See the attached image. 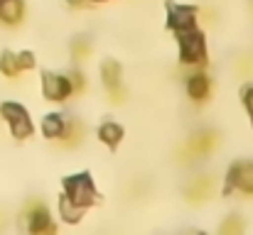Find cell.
I'll list each match as a JSON object with an SVG mask.
<instances>
[{
	"label": "cell",
	"mask_w": 253,
	"mask_h": 235,
	"mask_svg": "<svg viewBox=\"0 0 253 235\" xmlns=\"http://www.w3.org/2000/svg\"><path fill=\"white\" fill-rule=\"evenodd\" d=\"M64 196L79 206V208H88L96 203V186H93V179L91 174H74V176H67L64 179Z\"/></svg>",
	"instance_id": "obj_1"
},
{
	"label": "cell",
	"mask_w": 253,
	"mask_h": 235,
	"mask_svg": "<svg viewBox=\"0 0 253 235\" xmlns=\"http://www.w3.org/2000/svg\"><path fill=\"white\" fill-rule=\"evenodd\" d=\"M0 115L5 118V123H7V128H10V133H12V137H17V140L32 137V133H35L32 118H30V113H27L20 103H12V101L0 103Z\"/></svg>",
	"instance_id": "obj_2"
},
{
	"label": "cell",
	"mask_w": 253,
	"mask_h": 235,
	"mask_svg": "<svg viewBox=\"0 0 253 235\" xmlns=\"http://www.w3.org/2000/svg\"><path fill=\"white\" fill-rule=\"evenodd\" d=\"M179 39V62L182 64H202L207 59V39L194 27L187 32H177Z\"/></svg>",
	"instance_id": "obj_3"
},
{
	"label": "cell",
	"mask_w": 253,
	"mask_h": 235,
	"mask_svg": "<svg viewBox=\"0 0 253 235\" xmlns=\"http://www.w3.org/2000/svg\"><path fill=\"white\" fill-rule=\"evenodd\" d=\"M216 133L214 130H199L197 135H192L189 140H187V145H184V150L179 152V155L184 157V162H194V159H202V157H207L214 147H216Z\"/></svg>",
	"instance_id": "obj_4"
},
{
	"label": "cell",
	"mask_w": 253,
	"mask_h": 235,
	"mask_svg": "<svg viewBox=\"0 0 253 235\" xmlns=\"http://www.w3.org/2000/svg\"><path fill=\"white\" fill-rule=\"evenodd\" d=\"M42 91H44V98L49 101H67L69 96H74V88H72V81L64 74H52V71H44L42 74Z\"/></svg>",
	"instance_id": "obj_5"
},
{
	"label": "cell",
	"mask_w": 253,
	"mask_h": 235,
	"mask_svg": "<svg viewBox=\"0 0 253 235\" xmlns=\"http://www.w3.org/2000/svg\"><path fill=\"white\" fill-rule=\"evenodd\" d=\"M244 191L253 196V162H236L226 174V194L229 191Z\"/></svg>",
	"instance_id": "obj_6"
},
{
	"label": "cell",
	"mask_w": 253,
	"mask_h": 235,
	"mask_svg": "<svg viewBox=\"0 0 253 235\" xmlns=\"http://www.w3.org/2000/svg\"><path fill=\"white\" fill-rule=\"evenodd\" d=\"M101 81H103L108 96L113 98V103H123L126 91H123V83H121V64L116 59H106L101 64Z\"/></svg>",
	"instance_id": "obj_7"
},
{
	"label": "cell",
	"mask_w": 253,
	"mask_h": 235,
	"mask_svg": "<svg viewBox=\"0 0 253 235\" xmlns=\"http://www.w3.org/2000/svg\"><path fill=\"white\" fill-rule=\"evenodd\" d=\"M168 27L174 32H187L197 27V7L192 5H168Z\"/></svg>",
	"instance_id": "obj_8"
},
{
	"label": "cell",
	"mask_w": 253,
	"mask_h": 235,
	"mask_svg": "<svg viewBox=\"0 0 253 235\" xmlns=\"http://www.w3.org/2000/svg\"><path fill=\"white\" fill-rule=\"evenodd\" d=\"M27 231L32 235L54 233V231H57V226H54L52 218H49V211H47L42 203H32V208L27 211Z\"/></svg>",
	"instance_id": "obj_9"
},
{
	"label": "cell",
	"mask_w": 253,
	"mask_h": 235,
	"mask_svg": "<svg viewBox=\"0 0 253 235\" xmlns=\"http://www.w3.org/2000/svg\"><path fill=\"white\" fill-rule=\"evenodd\" d=\"M211 93V81L207 74H194V76L187 78V96L197 103L207 101V96Z\"/></svg>",
	"instance_id": "obj_10"
},
{
	"label": "cell",
	"mask_w": 253,
	"mask_h": 235,
	"mask_svg": "<svg viewBox=\"0 0 253 235\" xmlns=\"http://www.w3.org/2000/svg\"><path fill=\"white\" fill-rule=\"evenodd\" d=\"M22 15H25L22 0H0V20L5 25H20Z\"/></svg>",
	"instance_id": "obj_11"
},
{
	"label": "cell",
	"mask_w": 253,
	"mask_h": 235,
	"mask_svg": "<svg viewBox=\"0 0 253 235\" xmlns=\"http://www.w3.org/2000/svg\"><path fill=\"white\" fill-rule=\"evenodd\" d=\"M98 140L106 145V147H111V150H116L118 145H121V140H123V128L118 125V123H103L101 128H98Z\"/></svg>",
	"instance_id": "obj_12"
},
{
	"label": "cell",
	"mask_w": 253,
	"mask_h": 235,
	"mask_svg": "<svg viewBox=\"0 0 253 235\" xmlns=\"http://www.w3.org/2000/svg\"><path fill=\"white\" fill-rule=\"evenodd\" d=\"M211 191H214L211 176H199V179H194V181L187 186V199H189V201H202V199H207Z\"/></svg>",
	"instance_id": "obj_13"
},
{
	"label": "cell",
	"mask_w": 253,
	"mask_h": 235,
	"mask_svg": "<svg viewBox=\"0 0 253 235\" xmlns=\"http://www.w3.org/2000/svg\"><path fill=\"white\" fill-rule=\"evenodd\" d=\"M64 118L59 115V113H49L47 118H44V123H42V133H44V137H49V140H59L62 137V133H64Z\"/></svg>",
	"instance_id": "obj_14"
},
{
	"label": "cell",
	"mask_w": 253,
	"mask_h": 235,
	"mask_svg": "<svg viewBox=\"0 0 253 235\" xmlns=\"http://www.w3.org/2000/svg\"><path fill=\"white\" fill-rule=\"evenodd\" d=\"M82 137H84V125L79 120H72L69 125H64V133H62L59 140H62L64 147H77L82 142Z\"/></svg>",
	"instance_id": "obj_15"
},
{
	"label": "cell",
	"mask_w": 253,
	"mask_h": 235,
	"mask_svg": "<svg viewBox=\"0 0 253 235\" xmlns=\"http://www.w3.org/2000/svg\"><path fill=\"white\" fill-rule=\"evenodd\" d=\"M59 213H62V218H64L67 223H79L82 216H84V208L74 206L67 196H62V199H59Z\"/></svg>",
	"instance_id": "obj_16"
},
{
	"label": "cell",
	"mask_w": 253,
	"mask_h": 235,
	"mask_svg": "<svg viewBox=\"0 0 253 235\" xmlns=\"http://www.w3.org/2000/svg\"><path fill=\"white\" fill-rule=\"evenodd\" d=\"M0 71L7 78L20 76V67H17V59H15L12 52H2V54H0Z\"/></svg>",
	"instance_id": "obj_17"
},
{
	"label": "cell",
	"mask_w": 253,
	"mask_h": 235,
	"mask_svg": "<svg viewBox=\"0 0 253 235\" xmlns=\"http://www.w3.org/2000/svg\"><path fill=\"white\" fill-rule=\"evenodd\" d=\"M91 49H93V47H91V42H88V39H74V42H72V54H74L79 62L86 59V57L91 54Z\"/></svg>",
	"instance_id": "obj_18"
},
{
	"label": "cell",
	"mask_w": 253,
	"mask_h": 235,
	"mask_svg": "<svg viewBox=\"0 0 253 235\" xmlns=\"http://www.w3.org/2000/svg\"><path fill=\"white\" fill-rule=\"evenodd\" d=\"M15 59H17L20 71H30V69H35V64H37V59H35L32 52H20V54H15Z\"/></svg>",
	"instance_id": "obj_19"
},
{
	"label": "cell",
	"mask_w": 253,
	"mask_h": 235,
	"mask_svg": "<svg viewBox=\"0 0 253 235\" xmlns=\"http://www.w3.org/2000/svg\"><path fill=\"white\" fill-rule=\"evenodd\" d=\"M241 231H244V223H241L236 216H231V218H229V221L221 226V235H226V233H229V235H231V233H241Z\"/></svg>",
	"instance_id": "obj_20"
},
{
	"label": "cell",
	"mask_w": 253,
	"mask_h": 235,
	"mask_svg": "<svg viewBox=\"0 0 253 235\" xmlns=\"http://www.w3.org/2000/svg\"><path fill=\"white\" fill-rule=\"evenodd\" d=\"M69 81H72L74 93H82L86 88V81H84V74H82V71H72V74H69Z\"/></svg>",
	"instance_id": "obj_21"
},
{
	"label": "cell",
	"mask_w": 253,
	"mask_h": 235,
	"mask_svg": "<svg viewBox=\"0 0 253 235\" xmlns=\"http://www.w3.org/2000/svg\"><path fill=\"white\" fill-rule=\"evenodd\" d=\"M244 105H246V110H249L251 123H253V86H249V88L244 91Z\"/></svg>",
	"instance_id": "obj_22"
},
{
	"label": "cell",
	"mask_w": 253,
	"mask_h": 235,
	"mask_svg": "<svg viewBox=\"0 0 253 235\" xmlns=\"http://www.w3.org/2000/svg\"><path fill=\"white\" fill-rule=\"evenodd\" d=\"M67 2H69L72 7H84V5L88 2V0H67Z\"/></svg>",
	"instance_id": "obj_23"
},
{
	"label": "cell",
	"mask_w": 253,
	"mask_h": 235,
	"mask_svg": "<svg viewBox=\"0 0 253 235\" xmlns=\"http://www.w3.org/2000/svg\"><path fill=\"white\" fill-rule=\"evenodd\" d=\"M93 2H103V0H93Z\"/></svg>",
	"instance_id": "obj_24"
}]
</instances>
